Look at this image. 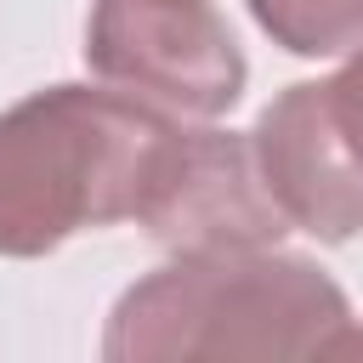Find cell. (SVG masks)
Wrapping results in <instances>:
<instances>
[{
    "instance_id": "cell-1",
    "label": "cell",
    "mask_w": 363,
    "mask_h": 363,
    "mask_svg": "<svg viewBox=\"0 0 363 363\" xmlns=\"http://www.w3.org/2000/svg\"><path fill=\"white\" fill-rule=\"evenodd\" d=\"M346 289L312 261L278 244L176 255L136 278L102 329L108 363L164 357H312L346 352Z\"/></svg>"
},
{
    "instance_id": "cell-2",
    "label": "cell",
    "mask_w": 363,
    "mask_h": 363,
    "mask_svg": "<svg viewBox=\"0 0 363 363\" xmlns=\"http://www.w3.org/2000/svg\"><path fill=\"white\" fill-rule=\"evenodd\" d=\"M176 113L113 85H45L0 108V255H51L136 221Z\"/></svg>"
},
{
    "instance_id": "cell-3",
    "label": "cell",
    "mask_w": 363,
    "mask_h": 363,
    "mask_svg": "<svg viewBox=\"0 0 363 363\" xmlns=\"http://www.w3.org/2000/svg\"><path fill=\"white\" fill-rule=\"evenodd\" d=\"M255 164L289 227L318 244H346L363 233V45L329 79L284 85L255 130Z\"/></svg>"
},
{
    "instance_id": "cell-4",
    "label": "cell",
    "mask_w": 363,
    "mask_h": 363,
    "mask_svg": "<svg viewBox=\"0 0 363 363\" xmlns=\"http://www.w3.org/2000/svg\"><path fill=\"white\" fill-rule=\"evenodd\" d=\"M85 68L182 119H216L250 85V62L216 0H91Z\"/></svg>"
},
{
    "instance_id": "cell-5",
    "label": "cell",
    "mask_w": 363,
    "mask_h": 363,
    "mask_svg": "<svg viewBox=\"0 0 363 363\" xmlns=\"http://www.w3.org/2000/svg\"><path fill=\"white\" fill-rule=\"evenodd\" d=\"M136 227L176 255H210V250L278 244L289 233V216L261 182L250 136L176 125L142 193Z\"/></svg>"
},
{
    "instance_id": "cell-6",
    "label": "cell",
    "mask_w": 363,
    "mask_h": 363,
    "mask_svg": "<svg viewBox=\"0 0 363 363\" xmlns=\"http://www.w3.org/2000/svg\"><path fill=\"white\" fill-rule=\"evenodd\" d=\"M255 28L289 57H340L363 45V0H244Z\"/></svg>"
}]
</instances>
